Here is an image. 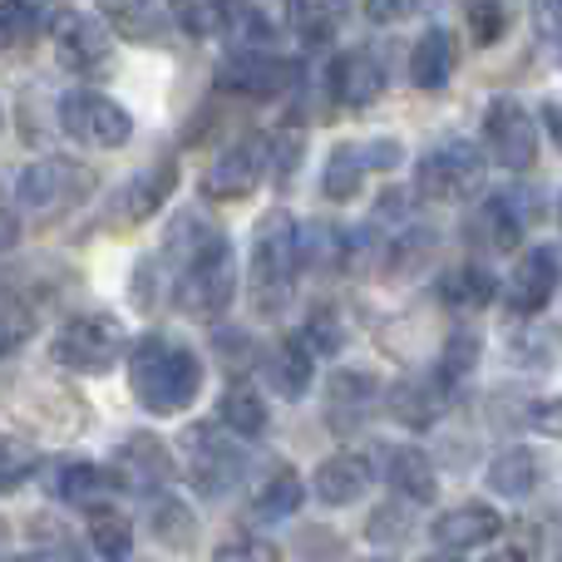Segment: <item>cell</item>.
Wrapping results in <instances>:
<instances>
[{"mask_svg": "<svg viewBox=\"0 0 562 562\" xmlns=\"http://www.w3.org/2000/svg\"><path fill=\"white\" fill-rule=\"evenodd\" d=\"M454 65H459L454 35L435 25L415 40V49H409V85L415 89H445L449 75H454Z\"/></svg>", "mask_w": 562, "mask_h": 562, "instance_id": "obj_21", "label": "cell"}, {"mask_svg": "<svg viewBox=\"0 0 562 562\" xmlns=\"http://www.w3.org/2000/svg\"><path fill=\"white\" fill-rule=\"evenodd\" d=\"M291 85H296V65L272 55V49H243V55H233L223 69V89H233V94L272 99Z\"/></svg>", "mask_w": 562, "mask_h": 562, "instance_id": "obj_12", "label": "cell"}, {"mask_svg": "<svg viewBox=\"0 0 562 562\" xmlns=\"http://www.w3.org/2000/svg\"><path fill=\"white\" fill-rule=\"evenodd\" d=\"M128 390L148 415H183L203 390V360L168 336H144L128 350Z\"/></svg>", "mask_w": 562, "mask_h": 562, "instance_id": "obj_2", "label": "cell"}, {"mask_svg": "<svg viewBox=\"0 0 562 562\" xmlns=\"http://www.w3.org/2000/svg\"><path fill=\"white\" fill-rule=\"evenodd\" d=\"M15 562H49V558H40V553H30V558H15Z\"/></svg>", "mask_w": 562, "mask_h": 562, "instance_id": "obj_46", "label": "cell"}, {"mask_svg": "<svg viewBox=\"0 0 562 562\" xmlns=\"http://www.w3.org/2000/svg\"><path fill=\"white\" fill-rule=\"evenodd\" d=\"M291 20H296L301 40H306L311 49L326 45L330 30H336V10H326V5H296V10H291Z\"/></svg>", "mask_w": 562, "mask_h": 562, "instance_id": "obj_37", "label": "cell"}, {"mask_svg": "<svg viewBox=\"0 0 562 562\" xmlns=\"http://www.w3.org/2000/svg\"><path fill=\"white\" fill-rule=\"evenodd\" d=\"M262 173H267V138L247 134L213 158V168L203 173V193L207 198H243V193H252V183Z\"/></svg>", "mask_w": 562, "mask_h": 562, "instance_id": "obj_11", "label": "cell"}, {"mask_svg": "<svg viewBox=\"0 0 562 562\" xmlns=\"http://www.w3.org/2000/svg\"><path fill=\"white\" fill-rule=\"evenodd\" d=\"M464 233H469V243L484 247V252H514L518 237H524V217H518V207L508 203V198H484V203L469 213Z\"/></svg>", "mask_w": 562, "mask_h": 562, "instance_id": "obj_18", "label": "cell"}, {"mask_svg": "<svg viewBox=\"0 0 562 562\" xmlns=\"http://www.w3.org/2000/svg\"><path fill=\"white\" fill-rule=\"evenodd\" d=\"M538 454L533 449H508V454H498L494 464H488V488L504 498H528L538 488Z\"/></svg>", "mask_w": 562, "mask_h": 562, "instance_id": "obj_24", "label": "cell"}, {"mask_svg": "<svg viewBox=\"0 0 562 562\" xmlns=\"http://www.w3.org/2000/svg\"><path fill=\"white\" fill-rule=\"evenodd\" d=\"M301 154H306V134L301 128H281V134L267 144V164H272V178L286 183L291 173L301 168Z\"/></svg>", "mask_w": 562, "mask_h": 562, "instance_id": "obj_35", "label": "cell"}, {"mask_svg": "<svg viewBox=\"0 0 562 562\" xmlns=\"http://www.w3.org/2000/svg\"><path fill=\"white\" fill-rule=\"evenodd\" d=\"M40 20H45L40 5H0V40L5 45H25V40L40 35Z\"/></svg>", "mask_w": 562, "mask_h": 562, "instance_id": "obj_36", "label": "cell"}, {"mask_svg": "<svg viewBox=\"0 0 562 562\" xmlns=\"http://www.w3.org/2000/svg\"><path fill=\"white\" fill-rule=\"evenodd\" d=\"M301 267H306V233L291 213H267L252 237V301L262 316H277L291 301Z\"/></svg>", "mask_w": 562, "mask_h": 562, "instance_id": "obj_3", "label": "cell"}, {"mask_svg": "<svg viewBox=\"0 0 562 562\" xmlns=\"http://www.w3.org/2000/svg\"><path fill=\"white\" fill-rule=\"evenodd\" d=\"M168 262H173V301L198 321H213L227 311L237 286L233 247L223 227L203 223L198 213H183L168 233Z\"/></svg>", "mask_w": 562, "mask_h": 562, "instance_id": "obj_1", "label": "cell"}, {"mask_svg": "<svg viewBox=\"0 0 562 562\" xmlns=\"http://www.w3.org/2000/svg\"><path fill=\"white\" fill-rule=\"evenodd\" d=\"M375 390H380L375 375H366V370H340V375H330L326 425L336 429V435H356L370 419V409H375Z\"/></svg>", "mask_w": 562, "mask_h": 562, "instance_id": "obj_14", "label": "cell"}, {"mask_svg": "<svg viewBox=\"0 0 562 562\" xmlns=\"http://www.w3.org/2000/svg\"><path fill=\"white\" fill-rule=\"evenodd\" d=\"M356 158H360V168H395L400 164V144L395 138H375V144H356Z\"/></svg>", "mask_w": 562, "mask_h": 562, "instance_id": "obj_42", "label": "cell"}, {"mask_svg": "<svg viewBox=\"0 0 562 562\" xmlns=\"http://www.w3.org/2000/svg\"><path fill=\"white\" fill-rule=\"evenodd\" d=\"M301 479H296V469H277L272 479H267V488L252 498V518L257 524H281V518H291L296 514V504H301Z\"/></svg>", "mask_w": 562, "mask_h": 562, "instance_id": "obj_29", "label": "cell"}, {"mask_svg": "<svg viewBox=\"0 0 562 562\" xmlns=\"http://www.w3.org/2000/svg\"><path fill=\"white\" fill-rule=\"evenodd\" d=\"M479 154L469 144H449V148H429L425 158H419L415 168V183L425 198H435V203H454V198H464L469 188L479 183Z\"/></svg>", "mask_w": 562, "mask_h": 562, "instance_id": "obj_9", "label": "cell"}, {"mask_svg": "<svg viewBox=\"0 0 562 562\" xmlns=\"http://www.w3.org/2000/svg\"><path fill=\"white\" fill-rule=\"evenodd\" d=\"M474 360H479V340L474 336H454V340H449L445 370H439V385H454L464 370H474Z\"/></svg>", "mask_w": 562, "mask_h": 562, "instance_id": "obj_39", "label": "cell"}, {"mask_svg": "<svg viewBox=\"0 0 562 562\" xmlns=\"http://www.w3.org/2000/svg\"><path fill=\"white\" fill-rule=\"evenodd\" d=\"M85 193H89V173L79 164H65V158H49V164L25 168L15 183V203L25 207L30 217H59Z\"/></svg>", "mask_w": 562, "mask_h": 562, "instance_id": "obj_8", "label": "cell"}, {"mask_svg": "<svg viewBox=\"0 0 562 562\" xmlns=\"http://www.w3.org/2000/svg\"><path fill=\"white\" fill-rule=\"evenodd\" d=\"M55 45L75 69H94V65L109 59V45H114V40H109L104 20L85 15V10H59L55 15Z\"/></svg>", "mask_w": 562, "mask_h": 562, "instance_id": "obj_17", "label": "cell"}, {"mask_svg": "<svg viewBox=\"0 0 562 562\" xmlns=\"http://www.w3.org/2000/svg\"><path fill=\"white\" fill-rule=\"evenodd\" d=\"M370 479H375V469H370L366 454H350V449L346 454H330L326 464L316 469V498L330 508L356 504V498H366Z\"/></svg>", "mask_w": 562, "mask_h": 562, "instance_id": "obj_20", "label": "cell"}, {"mask_svg": "<svg viewBox=\"0 0 562 562\" xmlns=\"http://www.w3.org/2000/svg\"><path fill=\"white\" fill-rule=\"evenodd\" d=\"M89 548H94V558L119 562V558H128V548H134V533H128L124 518L99 514V518H94V528H89Z\"/></svg>", "mask_w": 562, "mask_h": 562, "instance_id": "obj_34", "label": "cell"}, {"mask_svg": "<svg viewBox=\"0 0 562 562\" xmlns=\"http://www.w3.org/2000/svg\"><path fill=\"white\" fill-rule=\"evenodd\" d=\"M385 89V69L370 49H346V55L330 65V99L340 109H370Z\"/></svg>", "mask_w": 562, "mask_h": 562, "instance_id": "obj_15", "label": "cell"}, {"mask_svg": "<svg viewBox=\"0 0 562 562\" xmlns=\"http://www.w3.org/2000/svg\"><path fill=\"white\" fill-rule=\"evenodd\" d=\"M464 20H469L479 45H498V40H504V25H508V10L504 5H469Z\"/></svg>", "mask_w": 562, "mask_h": 562, "instance_id": "obj_38", "label": "cell"}, {"mask_svg": "<svg viewBox=\"0 0 562 562\" xmlns=\"http://www.w3.org/2000/svg\"><path fill=\"white\" fill-rule=\"evenodd\" d=\"M30 474H35V445L0 429V494H15Z\"/></svg>", "mask_w": 562, "mask_h": 562, "instance_id": "obj_32", "label": "cell"}, {"mask_svg": "<svg viewBox=\"0 0 562 562\" xmlns=\"http://www.w3.org/2000/svg\"><path fill=\"white\" fill-rule=\"evenodd\" d=\"M213 562H281V553L262 538H233V543L217 548Z\"/></svg>", "mask_w": 562, "mask_h": 562, "instance_id": "obj_40", "label": "cell"}, {"mask_svg": "<svg viewBox=\"0 0 562 562\" xmlns=\"http://www.w3.org/2000/svg\"><path fill=\"white\" fill-rule=\"evenodd\" d=\"M385 409H390V419H400V425L429 429L439 419V409H445V385H439V380H400V385L385 395Z\"/></svg>", "mask_w": 562, "mask_h": 562, "instance_id": "obj_22", "label": "cell"}, {"mask_svg": "<svg viewBox=\"0 0 562 562\" xmlns=\"http://www.w3.org/2000/svg\"><path fill=\"white\" fill-rule=\"evenodd\" d=\"M272 385L286 400H301L311 390V350H306V340L301 336L281 340V346L272 350Z\"/></svg>", "mask_w": 562, "mask_h": 562, "instance_id": "obj_27", "label": "cell"}, {"mask_svg": "<svg viewBox=\"0 0 562 562\" xmlns=\"http://www.w3.org/2000/svg\"><path fill=\"white\" fill-rule=\"evenodd\" d=\"M425 562H459V558H449V553H439V558H425Z\"/></svg>", "mask_w": 562, "mask_h": 562, "instance_id": "obj_45", "label": "cell"}, {"mask_svg": "<svg viewBox=\"0 0 562 562\" xmlns=\"http://www.w3.org/2000/svg\"><path fill=\"white\" fill-rule=\"evenodd\" d=\"M49 356H55V366L79 370V375H104L124 356V326L114 316H99V311L94 316H75L55 330Z\"/></svg>", "mask_w": 562, "mask_h": 562, "instance_id": "obj_4", "label": "cell"}, {"mask_svg": "<svg viewBox=\"0 0 562 562\" xmlns=\"http://www.w3.org/2000/svg\"><path fill=\"white\" fill-rule=\"evenodd\" d=\"M553 291H558V247L543 243L514 267L504 296H508V311H518V316H538V311L553 301Z\"/></svg>", "mask_w": 562, "mask_h": 562, "instance_id": "obj_13", "label": "cell"}, {"mask_svg": "<svg viewBox=\"0 0 562 562\" xmlns=\"http://www.w3.org/2000/svg\"><path fill=\"white\" fill-rule=\"evenodd\" d=\"M484 148L498 168L508 173H528L538 164V128L518 99H494L484 109Z\"/></svg>", "mask_w": 562, "mask_h": 562, "instance_id": "obj_7", "label": "cell"}, {"mask_svg": "<svg viewBox=\"0 0 562 562\" xmlns=\"http://www.w3.org/2000/svg\"><path fill=\"white\" fill-rule=\"evenodd\" d=\"M488 562H528V558H518V553H494Z\"/></svg>", "mask_w": 562, "mask_h": 562, "instance_id": "obj_44", "label": "cell"}, {"mask_svg": "<svg viewBox=\"0 0 562 562\" xmlns=\"http://www.w3.org/2000/svg\"><path fill=\"white\" fill-rule=\"evenodd\" d=\"M173 183H178V164L173 158H158L138 183H124V193L114 198V223H144L148 213H158L168 203Z\"/></svg>", "mask_w": 562, "mask_h": 562, "instance_id": "obj_19", "label": "cell"}, {"mask_svg": "<svg viewBox=\"0 0 562 562\" xmlns=\"http://www.w3.org/2000/svg\"><path fill=\"white\" fill-rule=\"evenodd\" d=\"M360 178H366V168H360V158H356V144H340L336 154H330L321 188H326V198L346 203V198H356V193H360Z\"/></svg>", "mask_w": 562, "mask_h": 562, "instance_id": "obj_33", "label": "cell"}, {"mask_svg": "<svg viewBox=\"0 0 562 562\" xmlns=\"http://www.w3.org/2000/svg\"><path fill=\"white\" fill-rule=\"evenodd\" d=\"M385 479L400 498H409V504H429V498H435V469H429V459L419 454V449H395Z\"/></svg>", "mask_w": 562, "mask_h": 562, "instance_id": "obj_25", "label": "cell"}, {"mask_svg": "<svg viewBox=\"0 0 562 562\" xmlns=\"http://www.w3.org/2000/svg\"><path fill=\"white\" fill-rule=\"evenodd\" d=\"M178 20H183V25H193V35H213V30L227 25V10H217V5H183V10H178Z\"/></svg>", "mask_w": 562, "mask_h": 562, "instance_id": "obj_43", "label": "cell"}, {"mask_svg": "<svg viewBox=\"0 0 562 562\" xmlns=\"http://www.w3.org/2000/svg\"><path fill=\"white\" fill-rule=\"evenodd\" d=\"M154 538L164 548H173V553H183V548H193V538H198V518L188 514L178 498H158V508H154Z\"/></svg>", "mask_w": 562, "mask_h": 562, "instance_id": "obj_31", "label": "cell"}, {"mask_svg": "<svg viewBox=\"0 0 562 562\" xmlns=\"http://www.w3.org/2000/svg\"><path fill=\"white\" fill-rule=\"evenodd\" d=\"M59 128L79 148H124L134 138V119L99 89H69L59 99Z\"/></svg>", "mask_w": 562, "mask_h": 562, "instance_id": "obj_5", "label": "cell"}, {"mask_svg": "<svg viewBox=\"0 0 562 562\" xmlns=\"http://www.w3.org/2000/svg\"><path fill=\"white\" fill-rule=\"evenodd\" d=\"M183 469L198 494L217 498L243 479V449H237V439L227 435V429L193 425L188 429V445H183Z\"/></svg>", "mask_w": 562, "mask_h": 562, "instance_id": "obj_6", "label": "cell"}, {"mask_svg": "<svg viewBox=\"0 0 562 562\" xmlns=\"http://www.w3.org/2000/svg\"><path fill=\"white\" fill-rule=\"evenodd\" d=\"M498 528H504V518H498L488 504H459L429 524V538L454 558V553H464V548H484L488 538H498Z\"/></svg>", "mask_w": 562, "mask_h": 562, "instance_id": "obj_16", "label": "cell"}, {"mask_svg": "<svg viewBox=\"0 0 562 562\" xmlns=\"http://www.w3.org/2000/svg\"><path fill=\"white\" fill-rule=\"evenodd\" d=\"M340 336H346V330H340V321H336V311L330 306H321L316 316H311V326H306V350H336L340 346Z\"/></svg>", "mask_w": 562, "mask_h": 562, "instance_id": "obj_41", "label": "cell"}, {"mask_svg": "<svg viewBox=\"0 0 562 562\" xmlns=\"http://www.w3.org/2000/svg\"><path fill=\"white\" fill-rule=\"evenodd\" d=\"M55 494L65 498L69 508H85V514H104L109 498L119 494V484H114V474H109L104 464H69L65 474H59Z\"/></svg>", "mask_w": 562, "mask_h": 562, "instance_id": "obj_23", "label": "cell"}, {"mask_svg": "<svg viewBox=\"0 0 562 562\" xmlns=\"http://www.w3.org/2000/svg\"><path fill=\"white\" fill-rule=\"evenodd\" d=\"M223 429L233 439H262L267 435V400L252 385H233L223 395Z\"/></svg>", "mask_w": 562, "mask_h": 562, "instance_id": "obj_26", "label": "cell"}, {"mask_svg": "<svg viewBox=\"0 0 562 562\" xmlns=\"http://www.w3.org/2000/svg\"><path fill=\"white\" fill-rule=\"evenodd\" d=\"M119 488H134V494H158V488L173 479V454H168L164 439L154 435H134L114 449V464H109Z\"/></svg>", "mask_w": 562, "mask_h": 562, "instance_id": "obj_10", "label": "cell"}, {"mask_svg": "<svg viewBox=\"0 0 562 562\" xmlns=\"http://www.w3.org/2000/svg\"><path fill=\"white\" fill-rule=\"evenodd\" d=\"M30 330H35V301L20 296L15 286H5L0 291V356H10Z\"/></svg>", "mask_w": 562, "mask_h": 562, "instance_id": "obj_30", "label": "cell"}, {"mask_svg": "<svg viewBox=\"0 0 562 562\" xmlns=\"http://www.w3.org/2000/svg\"><path fill=\"white\" fill-rule=\"evenodd\" d=\"M494 277L484 272V267H454V272L439 277V296L449 301L454 311H479L494 301Z\"/></svg>", "mask_w": 562, "mask_h": 562, "instance_id": "obj_28", "label": "cell"}]
</instances>
